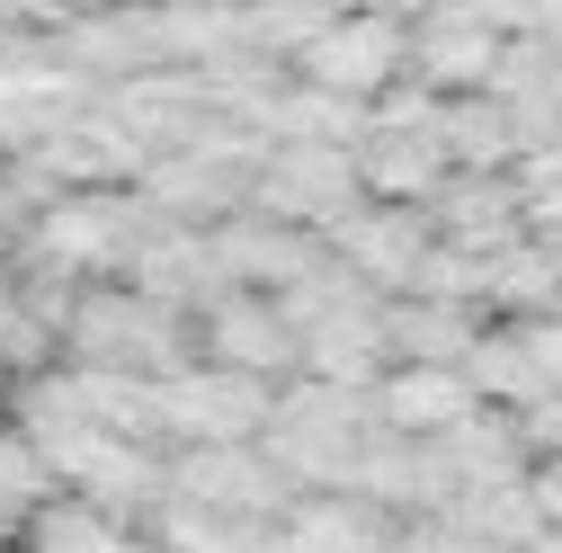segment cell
<instances>
[{"label": "cell", "mask_w": 562, "mask_h": 553, "mask_svg": "<svg viewBox=\"0 0 562 553\" xmlns=\"http://www.w3.org/2000/svg\"><path fill=\"white\" fill-rule=\"evenodd\" d=\"M518 196H527V233H553L562 241V144H536L518 161Z\"/></svg>", "instance_id": "17"}, {"label": "cell", "mask_w": 562, "mask_h": 553, "mask_svg": "<svg viewBox=\"0 0 562 553\" xmlns=\"http://www.w3.org/2000/svg\"><path fill=\"white\" fill-rule=\"evenodd\" d=\"M144 215H153L144 188H63V196H45L36 215H27L19 268H54V276H81V286L125 276Z\"/></svg>", "instance_id": "1"}, {"label": "cell", "mask_w": 562, "mask_h": 553, "mask_svg": "<svg viewBox=\"0 0 562 553\" xmlns=\"http://www.w3.org/2000/svg\"><path fill=\"white\" fill-rule=\"evenodd\" d=\"M536 500H544V518L562 527V455H544V464H536Z\"/></svg>", "instance_id": "20"}, {"label": "cell", "mask_w": 562, "mask_h": 553, "mask_svg": "<svg viewBox=\"0 0 562 553\" xmlns=\"http://www.w3.org/2000/svg\"><path fill=\"white\" fill-rule=\"evenodd\" d=\"M464 375L482 384V402H501V410H527V402H544V393H553L518 321H501V330H482V349H473V366H464Z\"/></svg>", "instance_id": "15"}, {"label": "cell", "mask_w": 562, "mask_h": 553, "mask_svg": "<svg viewBox=\"0 0 562 553\" xmlns=\"http://www.w3.org/2000/svg\"><path fill=\"white\" fill-rule=\"evenodd\" d=\"M286 553H402V509L367 492H304L286 509Z\"/></svg>", "instance_id": "9"}, {"label": "cell", "mask_w": 562, "mask_h": 553, "mask_svg": "<svg viewBox=\"0 0 562 553\" xmlns=\"http://www.w3.org/2000/svg\"><path fill=\"white\" fill-rule=\"evenodd\" d=\"M330 19H339L330 0H250V45H259V54H277V63L295 72V63L313 54V36H322Z\"/></svg>", "instance_id": "16"}, {"label": "cell", "mask_w": 562, "mask_h": 553, "mask_svg": "<svg viewBox=\"0 0 562 553\" xmlns=\"http://www.w3.org/2000/svg\"><path fill=\"white\" fill-rule=\"evenodd\" d=\"M482 304L501 321H536V313H562V241L553 233H518L491 250V276H482Z\"/></svg>", "instance_id": "13"}, {"label": "cell", "mask_w": 562, "mask_h": 553, "mask_svg": "<svg viewBox=\"0 0 562 553\" xmlns=\"http://www.w3.org/2000/svg\"><path fill=\"white\" fill-rule=\"evenodd\" d=\"M518 330H527V349H536L544 384H562V313H536V321H518Z\"/></svg>", "instance_id": "19"}, {"label": "cell", "mask_w": 562, "mask_h": 553, "mask_svg": "<svg viewBox=\"0 0 562 553\" xmlns=\"http://www.w3.org/2000/svg\"><path fill=\"white\" fill-rule=\"evenodd\" d=\"M196 358L286 384V375H304V330L286 321V304L268 286H224V295L196 304Z\"/></svg>", "instance_id": "4"}, {"label": "cell", "mask_w": 562, "mask_h": 553, "mask_svg": "<svg viewBox=\"0 0 562 553\" xmlns=\"http://www.w3.org/2000/svg\"><path fill=\"white\" fill-rule=\"evenodd\" d=\"M518 420H527V447H536V464H544V455H562V384H553L544 402H527Z\"/></svg>", "instance_id": "18"}, {"label": "cell", "mask_w": 562, "mask_h": 553, "mask_svg": "<svg viewBox=\"0 0 562 553\" xmlns=\"http://www.w3.org/2000/svg\"><path fill=\"white\" fill-rule=\"evenodd\" d=\"M27 553H144L153 535L134 527L125 535V518H108L99 500H81V492H54L36 518H27V535H19Z\"/></svg>", "instance_id": "14"}, {"label": "cell", "mask_w": 562, "mask_h": 553, "mask_svg": "<svg viewBox=\"0 0 562 553\" xmlns=\"http://www.w3.org/2000/svg\"><path fill=\"white\" fill-rule=\"evenodd\" d=\"M464 410H482V384L464 366H429V358H393V375L375 384V420L402 438H447Z\"/></svg>", "instance_id": "8"}, {"label": "cell", "mask_w": 562, "mask_h": 553, "mask_svg": "<svg viewBox=\"0 0 562 553\" xmlns=\"http://www.w3.org/2000/svg\"><path fill=\"white\" fill-rule=\"evenodd\" d=\"M358 170H367V196H393V205H429V196L456 179L438 125H419V134H384V125H367Z\"/></svg>", "instance_id": "11"}, {"label": "cell", "mask_w": 562, "mask_h": 553, "mask_svg": "<svg viewBox=\"0 0 562 553\" xmlns=\"http://www.w3.org/2000/svg\"><path fill=\"white\" fill-rule=\"evenodd\" d=\"M304 81H330V90H348V99H384L402 72H411V19L402 10H339L322 36H313V54L295 63Z\"/></svg>", "instance_id": "6"}, {"label": "cell", "mask_w": 562, "mask_h": 553, "mask_svg": "<svg viewBox=\"0 0 562 553\" xmlns=\"http://www.w3.org/2000/svg\"><path fill=\"white\" fill-rule=\"evenodd\" d=\"M429 215L447 241L464 250H501L527 233V196H518V170H456L438 196H429Z\"/></svg>", "instance_id": "10"}, {"label": "cell", "mask_w": 562, "mask_h": 553, "mask_svg": "<svg viewBox=\"0 0 562 553\" xmlns=\"http://www.w3.org/2000/svg\"><path fill=\"white\" fill-rule=\"evenodd\" d=\"M322 241H330L348 268H358L367 286L411 295L419 268H429V250H438V215H429V205H393V196H358Z\"/></svg>", "instance_id": "5"}, {"label": "cell", "mask_w": 562, "mask_h": 553, "mask_svg": "<svg viewBox=\"0 0 562 553\" xmlns=\"http://www.w3.org/2000/svg\"><path fill=\"white\" fill-rule=\"evenodd\" d=\"M330 10H384V0H330Z\"/></svg>", "instance_id": "21"}, {"label": "cell", "mask_w": 562, "mask_h": 553, "mask_svg": "<svg viewBox=\"0 0 562 553\" xmlns=\"http://www.w3.org/2000/svg\"><path fill=\"white\" fill-rule=\"evenodd\" d=\"M358 196H367L358 144H268V161H259V179H250V205H259V215L304 224V233H330Z\"/></svg>", "instance_id": "3"}, {"label": "cell", "mask_w": 562, "mask_h": 553, "mask_svg": "<svg viewBox=\"0 0 562 553\" xmlns=\"http://www.w3.org/2000/svg\"><path fill=\"white\" fill-rule=\"evenodd\" d=\"M277 420V384L215 366V358H188L179 375H161V438L170 447H233V438H268Z\"/></svg>", "instance_id": "2"}, {"label": "cell", "mask_w": 562, "mask_h": 553, "mask_svg": "<svg viewBox=\"0 0 562 553\" xmlns=\"http://www.w3.org/2000/svg\"><path fill=\"white\" fill-rule=\"evenodd\" d=\"M384 321H393V358L473 366L482 330L501 321V313H482V304H447V295H393V304H384Z\"/></svg>", "instance_id": "12"}, {"label": "cell", "mask_w": 562, "mask_h": 553, "mask_svg": "<svg viewBox=\"0 0 562 553\" xmlns=\"http://www.w3.org/2000/svg\"><path fill=\"white\" fill-rule=\"evenodd\" d=\"M501 54H509V27L491 19L482 0H456V10L411 19V72H419V81H438L447 99H464V90H491Z\"/></svg>", "instance_id": "7"}]
</instances>
